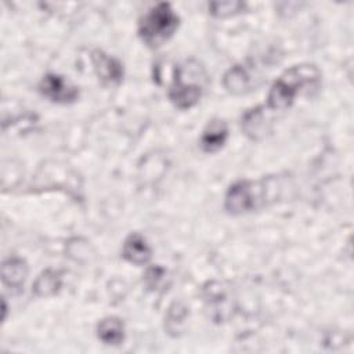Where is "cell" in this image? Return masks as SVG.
I'll return each instance as SVG.
<instances>
[{"label": "cell", "mask_w": 354, "mask_h": 354, "mask_svg": "<svg viewBox=\"0 0 354 354\" xmlns=\"http://www.w3.org/2000/svg\"><path fill=\"white\" fill-rule=\"evenodd\" d=\"M322 72L314 64H299L286 69L271 86L264 105L270 112L289 109L301 94H310L319 88Z\"/></svg>", "instance_id": "obj_1"}, {"label": "cell", "mask_w": 354, "mask_h": 354, "mask_svg": "<svg viewBox=\"0 0 354 354\" xmlns=\"http://www.w3.org/2000/svg\"><path fill=\"white\" fill-rule=\"evenodd\" d=\"M207 84L209 76L205 66L198 59H184L174 68L169 100L181 111L189 109L199 102Z\"/></svg>", "instance_id": "obj_2"}, {"label": "cell", "mask_w": 354, "mask_h": 354, "mask_svg": "<svg viewBox=\"0 0 354 354\" xmlns=\"http://www.w3.org/2000/svg\"><path fill=\"white\" fill-rule=\"evenodd\" d=\"M180 18L170 3H158L151 7L138 22V36L149 48H159L176 33Z\"/></svg>", "instance_id": "obj_3"}, {"label": "cell", "mask_w": 354, "mask_h": 354, "mask_svg": "<svg viewBox=\"0 0 354 354\" xmlns=\"http://www.w3.org/2000/svg\"><path fill=\"white\" fill-rule=\"evenodd\" d=\"M268 183L270 178L235 181L225 192L224 209L232 216H239L266 206L271 188Z\"/></svg>", "instance_id": "obj_4"}, {"label": "cell", "mask_w": 354, "mask_h": 354, "mask_svg": "<svg viewBox=\"0 0 354 354\" xmlns=\"http://www.w3.org/2000/svg\"><path fill=\"white\" fill-rule=\"evenodd\" d=\"M267 62H261L259 58H246L245 61L231 66L223 76L224 88L235 95H242L256 90L264 80V72Z\"/></svg>", "instance_id": "obj_5"}, {"label": "cell", "mask_w": 354, "mask_h": 354, "mask_svg": "<svg viewBox=\"0 0 354 354\" xmlns=\"http://www.w3.org/2000/svg\"><path fill=\"white\" fill-rule=\"evenodd\" d=\"M202 297L209 318L214 322H225L234 314V296L232 289L225 282L212 281L202 289Z\"/></svg>", "instance_id": "obj_6"}, {"label": "cell", "mask_w": 354, "mask_h": 354, "mask_svg": "<svg viewBox=\"0 0 354 354\" xmlns=\"http://www.w3.org/2000/svg\"><path fill=\"white\" fill-rule=\"evenodd\" d=\"M39 91L43 97L57 104H71L79 97V88L58 73L44 75L39 83Z\"/></svg>", "instance_id": "obj_7"}, {"label": "cell", "mask_w": 354, "mask_h": 354, "mask_svg": "<svg viewBox=\"0 0 354 354\" xmlns=\"http://www.w3.org/2000/svg\"><path fill=\"white\" fill-rule=\"evenodd\" d=\"M91 62L98 79L106 84H118L123 79V65L119 59L108 55L102 50L91 53Z\"/></svg>", "instance_id": "obj_8"}, {"label": "cell", "mask_w": 354, "mask_h": 354, "mask_svg": "<svg viewBox=\"0 0 354 354\" xmlns=\"http://www.w3.org/2000/svg\"><path fill=\"white\" fill-rule=\"evenodd\" d=\"M266 106L249 109L242 116V130L250 140H260L271 130V116Z\"/></svg>", "instance_id": "obj_9"}, {"label": "cell", "mask_w": 354, "mask_h": 354, "mask_svg": "<svg viewBox=\"0 0 354 354\" xmlns=\"http://www.w3.org/2000/svg\"><path fill=\"white\" fill-rule=\"evenodd\" d=\"M228 138V126L223 119H212L205 126L201 134V148L206 153H214L220 151Z\"/></svg>", "instance_id": "obj_10"}, {"label": "cell", "mask_w": 354, "mask_h": 354, "mask_svg": "<svg viewBox=\"0 0 354 354\" xmlns=\"http://www.w3.org/2000/svg\"><path fill=\"white\" fill-rule=\"evenodd\" d=\"M122 257L134 266H144L151 260L152 249L141 234L131 232L123 242Z\"/></svg>", "instance_id": "obj_11"}, {"label": "cell", "mask_w": 354, "mask_h": 354, "mask_svg": "<svg viewBox=\"0 0 354 354\" xmlns=\"http://www.w3.org/2000/svg\"><path fill=\"white\" fill-rule=\"evenodd\" d=\"M28 274H29V268L24 259L12 256L3 261L1 281L8 289H11V292L22 290L24 283L28 278Z\"/></svg>", "instance_id": "obj_12"}, {"label": "cell", "mask_w": 354, "mask_h": 354, "mask_svg": "<svg viewBox=\"0 0 354 354\" xmlns=\"http://www.w3.org/2000/svg\"><path fill=\"white\" fill-rule=\"evenodd\" d=\"M97 337L108 346H119L124 340V325L118 317L102 318L97 325Z\"/></svg>", "instance_id": "obj_13"}, {"label": "cell", "mask_w": 354, "mask_h": 354, "mask_svg": "<svg viewBox=\"0 0 354 354\" xmlns=\"http://www.w3.org/2000/svg\"><path fill=\"white\" fill-rule=\"evenodd\" d=\"M62 286V277L59 271L46 270L43 271L33 283V293L37 297H50L58 293Z\"/></svg>", "instance_id": "obj_14"}, {"label": "cell", "mask_w": 354, "mask_h": 354, "mask_svg": "<svg viewBox=\"0 0 354 354\" xmlns=\"http://www.w3.org/2000/svg\"><path fill=\"white\" fill-rule=\"evenodd\" d=\"M187 317H188V308L183 303L174 301L169 307L167 315L165 318V328L167 329L169 333L177 335L178 332H181V326L184 325Z\"/></svg>", "instance_id": "obj_15"}, {"label": "cell", "mask_w": 354, "mask_h": 354, "mask_svg": "<svg viewBox=\"0 0 354 354\" xmlns=\"http://www.w3.org/2000/svg\"><path fill=\"white\" fill-rule=\"evenodd\" d=\"M245 6L242 1H213L209 4V12L216 18H227L242 12Z\"/></svg>", "instance_id": "obj_16"}, {"label": "cell", "mask_w": 354, "mask_h": 354, "mask_svg": "<svg viewBox=\"0 0 354 354\" xmlns=\"http://www.w3.org/2000/svg\"><path fill=\"white\" fill-rule=\"evenodd\" d=\"M166 282V271L156 266V267H151L147 274H145V285L151 289V290H158L159 288L163 286V283Z\"/></svg>", "instance_id": "obj_17"}]
</instances>
